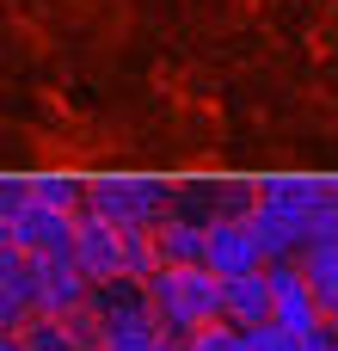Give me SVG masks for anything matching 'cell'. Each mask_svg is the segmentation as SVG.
Returning a JSON list of instances; mask_svg holds the SVG:
<instances>
[{"instance_id": "18", "label": "cell", "mask_w": 338, "mask_h": 351, "mask_svg": "<svg viewBox=\"0 0 338 351\" xmlns=\"http://www.w3.org/2000/svg\"><path fill=\"white\" fill-rule=\"evenodd\" d=\"M302 351H338V333L333 327H314V333H302Z\"/></svg>"}, {"instance_id": "15", "label": "cell", "mask_w": 338, "mask_h": 351, "mask_svg": "<svg viewBox=\"0 0 338 351\" xmlns=\"http://www.w3.org/2000/svg\"><path fill=\"white\" fill-rule=\"evenodd\" d=\"M246 333V351H302V339L277 321H259V327H240Z\"/></svg>"}, {"instance_id": "12", "label": "cell", "mask_w": 338, "mask_h": 351, "mask_svg": "<svg viewBox=\"0 0 338 351\" xmlns=\"http://www.w3.org/2000/svg\"><path fill=\"white\" fill-rule=\"evenodd\" d=\"M302 271L320 302H338V247H302Z\"/></svg>"}, {"instance_id": "6", "label": "cell", "mask_w": 338, "mask_h": 351, "mask_svg": "<svg viewBox=\"0 0 338 351\" xmlns=\"http://www.w3.org/2000/svg\"><path fill=\"white\" fill-rule=\"evenodd\" d=\"M203 265H209L216 278L265 271V253H259V241H252L246 216H216V222H209V253H203Z\"/></svg>"}, {"instance_id": "13", "label": "cell", "mask_w": 338, "mask_h": 351, "mask_svg": "<svg viewBox=\"0 0 338 351\" xmlns=\"http://www.w3.org/2000/svg\"><path fill=\"white\" fill-rule=\"evenodd\" d=\"M31 197H37V204H55V210H74V216L86 210V185L55 179V173H49V179H31Z\"/></svg>"}, {"instance_id": "2", "label": "cell", "mask_w": 338, "mask_h": 351, "mask_svg": "<svg viewBox=\"0 0 338 351\" xmlns=\"http://www.w3.org/2000/svg\"><path fill=\"white\" fill-rule=\"evenodd\" d=\"M80 216H105L111 228H154L172 210H166V191L154 179H99V185H86Z\"/></svg>"}, {"instance_id": "4", "label": "cell", "mask_w": 338, "mask_h": 351, "mask_svg": "<svg viewBox=\"0 0 338 351\" xmlns=\"http://www.w3.org/2000/svg\"><path fill=\"white\" fill-rule=\"evenodd\" d=\"M265 271H271V290H277V308H271V321H277V327H289L296 339H302V333H314V327H326V302L314 296V284H308L302 259H283V265H265Z\"/></svg>"}, {"instance_id": "20", "label": "cell", "mask_w": 338, "mask_h": 351, "mask_svg": "<svg viewBox=\"0 0 338 351\" xmlns=\"http://www.w3.org/2000/svg\"><path fill=\"white\" fill-rule=\"evenodd\" d=\"M326 327H333V333H338V302H326Z\"/></svg>"}, {"instance_id": "16", "label": "cell", "mask_w": 338, "mask_h": 351, "mask_svg": "<svg viewBox=\"0 0 338 351\" xmlns=\"http://www.w3.org/2000/svg\"><path fill=\"white\" fill-rule=\"evenodd\" d=\"M31 204V179H0V222H12Z\"/></svg>"}, {"instance_id": "10", "label": "cell", "mask_w": 338, "mask_h": 351, "mask_svg": "<svg viewBox=\"0 0 338 351\" xmlns=\"http://www.w3.org/2000/svg\"><path fill=\"white\" fill-rule=\"evenodd\" d=\"M277 308V290H271V271H246V278H222V321L234 327H259L271 321Z\"/></svg>"}, {"instance_id": "21", "label": "cell", "mask_w": 338, "mask_h": 351, "mask_svg": "<svg viewBox=\"0 0 338 351\" xmlns=\"http://www.w3.org/2000/svg\"><path fill=\"white\" fill-rule=\"evenodd\" d=\"M166 351H179V346H172V339H166Z\"/></svg>"}, {"instance_id": "5", "label": "cell", "mask_w": 338, "mask_h": 351, "mask_svg": "<svg viewBox=\"0 0 338 351\" xmlns=\"http://www.w3.org/2000/svg\"><path fill=\"white\" fill-rule=\"evenodd\" d=\"M74 228H80V216H74V210H55V204H37V197L12 216V234H18V247H25L31 259L74 253Z\"/></svg>"}, {"instance_id": "19", "label": "cell", "mask_w": 338, "mask_h": 351, "mask_svg": "<svg viewBox=\"0 0 338 351\" xmlns=\"http://www.w3.org/2000/svg\"><path fill=\"white\" fill-rule=\"evenodd\" d=\"M0 351H31V346H25L18 333H0Z\"/></svg>"}, {"instance_id": "11", "label": "cell", "mask_w": 338, "mask_h": 351, "mask_svg": "<svg viewBox=\"0 0 338 351\" xmlns=\"http://www.w3.org/2000/svg\"><path fill=\"white\" fill-rule=\"evenodd\" d=\"M154 253H160V265H203V253H209V222H191V216L154 222Z\"/></svg>"}, {"instance_id": "3", "label": "cell", "mask_w": 338, "mask_h": 351, "mask_svg": "<svg viewBox=\"0 0 338 351\" xmlns=\"http://www.w3.org/2000/svg\"><path fill=\"white\" fill-rule=\"evenodd\" d=\"M74 265H80L92 284L129 278V234L111 228L105 216H80V228H74Z\"/></svg>"}, {"instance_id": "8", "label": "cell", "mask_w": 338, "mask_h": 351, "mask_svg": "<svg viewBox=\"0 0 338 351\" xmlns=\"http://www.w3.org/2000/svg\"><path fill=\"white\" fill-rule=\"evenodd\" d=\"M246 228H252V241H259L265 265H283V259H302V247H308V228H302L296 216H283L277 204H265L259 191H252V210H246Z\"/></svg>"}, {"instance_id": "17", "label": "cell", "mask_w": 338, "mask_h": 351, "mask_svg": "<svg viewBox=\"0 0 338 351\" xmlns=\"http://www.w3.org/2000/svg\"><path fill=\"white\" fill-rule=\"evenodd\" d=\"M18 259H25V247H18L12 222H0V271H6V265H18Z\"/></svg>"}, {"instance_id": "9", "label": "cell", "mask_w": 338, "mask_h": 351, "mask_svg": "<svg viewBox=\"0 0 338 351\" xmlns=\"http://www.w3.org/2000/svg\"><path fill=\"white\" fill-rule=\"evenodd\" d=\"M37 315H43V278H37V259L25 253L18 265L0 271V333H25Z\"/></svg>"}, {"instance_id": "7", "label": "cell", "mask_w": 338, "mask_h": 351, "mask_svg": "<svg viewBox=\"0 0 338 351\" xmlns=\"http://www.w3.org/2000/svg\"><path fill=\"white\" fill-rule=\"evenodd\" d=\"M37 278H43V315H55V321H68V315H80V308H92V278L74 265V253H55V259H37Z\"/></svg>"}, {"instance_id": "14", "label": "cell", "mask_w": 338, "mask_h": 351, "mask_svg": "<svg viewBox=\"0 0 338 351\" xmlns=\"http://www.w3.org/2000/svg\"><path fill=\"white\" fill-rule=\"evenodd\" d=\"M179 351H246V333H240L234 321H216V327H203V333L179 339Z\"/></svg>"}, {"instance_id": "1", "label": "cell", "mask_w": 338, "mask_h": 351, "mask_svg": "<svg viewBox=\"0 0 338 351\" xmlns=\"http://www.w3.org/2000/svg\"><path fill=\"white\" fill-rule=\"evenodd\" d=\"M142 296H148V315L160 321L166 339H191L222 321V278L209 265H160L142 284Z\"/></svg>"}]
</instances>
